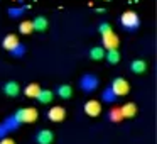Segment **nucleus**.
<instances>
[{
    "label": "nucleus",
    "instance_id": "nucleus-1",
    "mask_svg": "<svg viewBox=\"0 0 157 144\" xmlns=\"http://www.w3.org/2000/svg\"><path fill=\"white\" fill-rule=\"evenodd\" d=\"M98 31H100V36H101V46H103L105 51H108V49H118L120 39H118V36L113 32L112 26H110L108 22H101V24L98 26Z\"/></svg>",
    "mask_w": 157,
    "mask_h": 144
},
{
    "label": "nucleus",
    "instance_id": "nucleus-2",
    "mask_svg": "<svg viewBox=\"0 0 157 144\" xmlns=\"http://www.w3.org/2000/svg\"><path fill=\"white\" fill-rule=\"evenodd\" d=\"M98 86H100V78L95 73H83L78 80V88L83 93H86V95L95 93L98 90Z\"/></svg>",
    "mask_w": 157,
    "mask_h": 144
},
{
    "label": "nucleus",
    "instance_id": "nucleus-3",
    "mask_svg": "<svg viewBox=\"0 0 157 144\" xmlns=\"http://www.w3.org/2000/svg\"><path fill=\"white\" fill-rule=\"evenodd\" d=\"M120 26H122L123 31L127 32H137L140 27V17L137 12L133 10H125L122 15H120Z\"/></svg>",
    "mask_w": 157,
    "mask_h": 144
},
{
    "label": "nucleus",
    "instance_id": "nucleus-4",
    "mask_svg": "<svg viewBox=\"0 0 157 144\" xmlns=\"http://www.w3.org/2000/svg\"><path fill=\"white\" fill-rule=\"evenodd\" d=\"M14 117L21 124H32L39 119V112L34 107H21L14 112Z\"/></svg>",
    "mask_w": 157,
    "mask_h": 144
},
{
    "label": "nucleus",
    "instance_id": "nucleus-5",
    "mask_svg": "<svg viewBox=\"0 0 157 144\" xmlns=\"http://www.w3.org/2000/svg\"><path fill=\"white\" fill-rule=\"evenodd\" d=\"M110 88L113 90V93H115L118 98H120V97L128 95V92H130L128 82H127L125 78H122V76H115V78L112 80V83H110Z\"/></svg>",
    "mask_w": 157,
    "mask_h": 144
},
{
    "label": "nucleus",
    "instance_id": "nucleus-6",
    "mask_svg": "<svg viewBox=\"0 0 157 144\" xmlns=\"http://www.w3.org/2000/svg\"><path fill=\"white\" fill-rule=\"evenodd\" d=\"M2 92H4V95L9 97V98H17L22 92V86L19 85V82H15V80H9V82L4 83Z\"/></svg>",
    "mask_w": 157,
    "mask_h": 144
},
{
    "label": "nucleus",
    "instance_id": "nucleus-7",
    "mask_svg": "<svg viewBox=\"0 0 157 144\" xmlns=\"http://www.w3.org/2000/svg\"><path fill=\"white\" fill-rule=\"evenodd\" d=\"M46 119L51 120V122H63L66 119V109L61 105H52L46 112Z\"/></svg>",
    "mask_w": 157,
    "mask_h": 144
},
{
    "label": "nucleus",
    "instance_id": "nucleus-8",
    "mask_svg": "<svg viewBox=\"0 0 157 144\" xmlns=\"http://www.w3.org/2000/svg\"><path fill=\"white\" fill-rule=\"evenodd\" d=\"M36 144H52L54 142V132L51 129H39L32 136Z\"/></svg>",
    "mask_w": 157,
    "mask_h": 144
},
{
    "label": "nucleus",
    "instance_id": "nucleus-9",
    "mask_svg": "<svg viewBox=\"0 0 157 144\" xmlns=\"http://www.w3.org/2000/svg\"><path fill=\"white\" fill-rule=\"evenodd\" d=\"M83 110L88 117H98L101 114V102L100 100H86Z\"/></svg>",
    "mask_w": 157,
    "mask_h": 144
},
{
    "label": "nucleus",
    "instance_id": "nucleus-10",
    "mask_svg": "<svg viewBox=\"0 0 157 144\" xmlns=\"http://www.w3.org/2000/svg\"><path fill=\"white\" fill-rule=\"evenodd\" d=\"M73 93H75V90H73V86L69 83H61L54 90V95H58L61 100H69L73 97Z\"/></svg>",
    "mask_w": 157,
    "mask_h": 144
},
{
    "label": "nucleus",
    "instance_id": "nucleus-11",
    "mask_svg": "<svg viewBox=\"0 0 157 144\" xmlns=\"http://www.w3.org/2000/svg\"><path fill=\"white\" fill-rule=\"evenodd\" d=\"M120 112H122L123 119H133V117L139 114V109H137L135 102H125L122 107H120Z\"/></svg>",
    "mask_w": 157,
    "mask_h": 144
},
{
    "label": "nucleus",
    "instance_id": "nucleus-12",
    "mask_svg": "<svg viewBox=\"0 0 157 144\" xmlns=\"http://www.w3.org/2000/svg\"><path fill=\"white\" fill-rule=\"evenodd\" d=\"M32 27H34V32H46L49 27V19L46 15H36L32 19Z\"/></svg>",
    "mask_w": 157,
    "mask_h": 144
},
{
    "label": "nucleus",
    "instance_id": "nucleus-13",
    "mask_svg": "<svg viewBox=\"0 0 157 144\" xmlns=\"http://www.w3.org/2000/svg\"><path fill=\"white\" fill-rule=\"evenodd\" d=\"M36 100H37L41 105H49V103L54 100V92L49 90V88H41L39 93L36 95Z\"/></svg>",
    "mask_w": 157,
    "mask_h": 144
},
{
    "label": "nucleus",
    "instance_id": "nucleus-14",
    "mask_svg": "<svg viewBox=\"0 0 157 144\" xmlns=\"http://www.w3.org/2000/svg\"><path fill=\"white\" fill-rule=\"evenodd\" d=\"M147 68H149L147 63L140 58L132 59V63H130V71H132L133 75H144V73H147Z\"/></svg>",
    "mask_w": 157,
    "mask_h": 144
},
{
    "label": "nucleus",
    "instance_id": "nucleus-15",
    "mask_svg": "<svg viewBox=\"0 0 157 144\" xmlns=\"http://www.w3.org/2000/svg\"><path fill=\"white\" fill-rule=\"evenodd\" d=\"M2 124L5 126V129H7L9 136H10L12 132H17V130H19V127L22 126V124L19 122V120L15 119V117H14V114H12V115H9V117H5V119L2 120Z\"/></svg>",
    "mask_w": 157,
    "mask_h": 144
},
{
    "label": "nucleus",
    "instance_id": "nucleus-16",
    "mask_svg": "<svg viewBox=\"0 0 157 144\" xmlns=\"http://www.w3.org/2000/svg\"><path fill=\"white\" fill-rule=\"evenodd\" d=\"M117 100H118V97L113 93V90L110 88V85L105 86V88H103V92L100 93V102H103V103H108V105H112V103L117 102Z\"/></svg>",
    "mask_w": 157,
    "mask_h": 144
},
{
    "label": "nucleus",
    "instance_id": "nucleus-17",
    "mask_svg": "<svg viewBox=\"0 0 157 144\" xmlns=\"http://www.w3.org/2000/svg\"><path fill=\"white\" fill-rule=\"evenodd\" d=\"M19 36L17 34H7V36H4V39H2V48L5 49V51H10L14 46H17L19 44Z\"/></svg>",
    "mask_w": 157,
    "mask_h": 144
},
{
    "label": "nucleus",
    "instance_id": "nucleus-18",
    "mask_svg": "<svg viewBox=\"0 0 157 144\" xmlns=\"http://www.w3.org/2000/svg\"><path fill=\"white\" fill-rule=\"evenodd\" d=\"M105 59L108 65H118L120 63V59H122V54H120V51L118 49H108V51H105Z\"/></svg>",
    "mask_w": 157,
    "mask_h": 144
},
{
    "label": "nucleus",
    "instance_id": "nucleus-19",
    "mask_svg": "<svg viewBox=\"0 0 157 144\" xmlns=\"http://www.w3.org/2000/svg\"><path fill=\"white\" fill-rule=\"evenodd\" d=\"M88 58L91 61H103V58H105V49H103V46H93V48H90Z\"/></svg>",
    "mask_w": 157,
    "mask_h": 144
},
{
    "label": "nucleus",
    "instance_id": "nucleus-20",
    "mask_svg": "<svg viewBox=\"0 0 157 144\" xmlns=\"http://www.w3.org/2000/svg\"><path fill=\"white\" fill-rule=\"evenodd\" d=\"M25 12H27V7H22V5H15V7L7 9V15L10 19H22Z\"/></svg>",
    "mask_w": 157,
    "mask_h": 144
},
{
    "label": "nucleus",
    "instance_id": "nucleus-21",
    "mask_svg": "<svg viewBox=\"0 0 157 144\" xmlns=\"http://www.w3.org/2000/svg\"><path fill=\"white\" fill-rule=\"evenodd\" d=\"M106 119H108L112 124H118V122H122L123 117H122V112H120V107H112V109H110L108 112H106Z\"/></svg>",
    "mask_w": 157,
    "mask_h": 144
},
{
    "label": "nucleus",
    "instance_id": "nucleus-22",
    "mask_svg": "<svg viewBox=\"0 0 157 144\" xmlns=\"http://www.w3.org/2000/svg\"><path fill=\"white\" fill-rule=\"evenodd\" d=\"M39 90H41V85L39 83H29V85L24 86V95L29 97V98H36V95L39 93Z\"/></svg>",
    "mask_w": 157,
    "mask_h": 144
},
{
    "label": "nucleus",
    "instance_id": "nucleus-23",
    "mask_svg": "<svg viewBox=\"0 0 157 144\" xmlns=\"http://www.w3.org/2000/svg\"><path fill=\"white\" fill-rule=\"evenodd\" d=\"M25 53H27V46H25L24 42H19L17 46H14V48L9 51V54L14 56V58H22V56H25Z\"/></svg>",
    "mask_w": 157,
    "mask_h": 144
},
{
    "label": "nucleus",
    "instance_id": "nucleus-24",
    "mask_svg": "<svg viewBox=\"0 0 157 144\" xmlns=\"http://www.w3.org/2000/svg\"><path fill=\"white\" fill-rule=\"evenodd\" d=\"M34 32V27H32V21H21L19 22V34L22 36H29Z\"/></svg>",
    "mask_w": 157,
    "mask_h": 144
},
{
    "label": "nucleus",
    "instance_id": "nucleus-25",
    "mask_svg": "<svg viewBox=\"0 0 157 144\" xmlns=\"http://www.w3.org/2000/svg\"><path fill=\"white\" fill-rule=\"evenodd\" d=\"M0 144H15V141L12 139L10 136H5V137H2V139H0Z\"/></svg>",
    "mask_w": 157,
    "mask_h": 144
},
{
    "label": "nucleus",
    "instance_id": "nucleus-26",
    "mask_svg": "<svg viewBox=\"0 0 157 144\" xmlns=\"http://www.w3.org/2000/svg\"><path fill=\"white\" fill-rule=\"evenodd\" d=\"M5 136H9V132H7V129H5L4 124L0 122V139H2V137H5Z\"/></svg>",
    "mask_w": 157,
    "mask_h": 144
}]
</instances>
